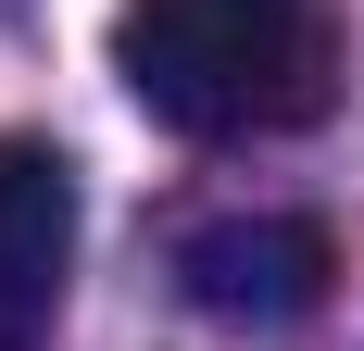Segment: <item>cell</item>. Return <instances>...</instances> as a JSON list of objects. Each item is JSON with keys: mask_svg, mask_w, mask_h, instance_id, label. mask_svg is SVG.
Here are the masks:
<instances>
[{"mask_svg": "<svg viewBox=\"0 0 364 351\" xmlns=\"http://www.w3.org/2000/svg\"><path fill=\"white\" fill-rule=\"evenodd\" d=\"M113 63L176 139H289L339 88L327 0H126Z\"/></svg>", "mask_w": 364, "mask_h": 351, "instance_id": "cell-1", "label": "cell"}, {"mask_svg": "<svg viewBox=\"0 0 364 351\" xmlns=\"http://www.w3.org/2000/svg\"><path fill=\"white\" fill-rule=\"evenodd\" d=\"M176 288H188L214 326L277 339V326H314V314H327L339 239L314 226V213H226V226H201V239L176 251Z\"/></svg>", "mask_w": 364, "mask_h": 351, "instance_id": "cell-2", "label": "cell"}, {"mask_svg": "<svg viewBox=\"0 0 364 351\" xmlns=\"http://www.w3.org/2000/svg\"><path fill=\"white\" fill-rule=\"evenodd\" d=\"M75 276V163L0 126V351H38Z\"/></svg>", "mask_w": 364, "mask_h": 351, "instance_id": "cell-3", "label": "cell"}]
</instances>
